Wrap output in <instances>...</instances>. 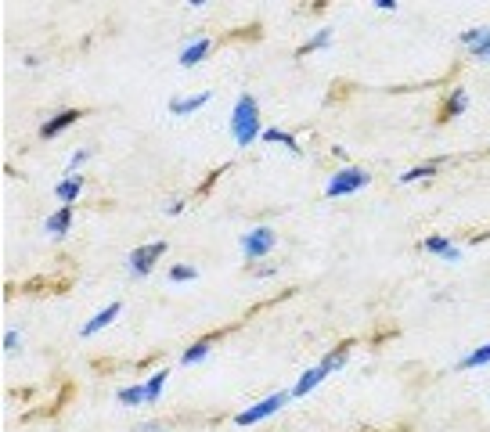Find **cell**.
Wrapping results in <instances>:
<instances>
[{"instance_id": "obj_5", "label": "cell", "mask_w": 490, "mask_h": 432, "mask_svg": "<svg viewBox=\"0 0 490 432\" xmlns=\"http://www.w3.org/2000/svg\"><path fill=\"white\" fill-rule=\"evenodd\" d=\"M289 396H292V393H274V396H267V400H260L257 407H249V410H242V415H238V418H234V422H238V425H257V422H263V418H270V415H274V410H282V407L289 403Z\"/></svg>"}, {"instance_id": "obj_22", "label": "cell", "mask_w": 490, "mask_h": 432, "mask_svg": "<svg viewBox=\"0 0 490 432\" xmlns=\"http://www.w3.org/2000/svg\"><path fill=\"white\" fill-rule=\"evenodd\" d=\"M195 277H199V270H195V267H187V263H181V267L169 270V281H195Z\"/></svg>"}, {"instance_id": "obj_8", "label": "cell", "mask_w": 490, "mask_h": 432, "mask_svg": "<svg viewBox=\"0 0 490 432\" xmlns=\"http://www.w3.org/2000/svg\"><path fill=\"white\" fill-rule=\"evenodd\" d=\"M209 91H202V94H195V98H174V101H169V112H174V116H191V112H199V108L202 105H209Z\"/></svg>"}, {"instance_id": "obj_13", "label": "cell", "mask_w": 490, "mask_h": 432, "mask_svg": "<svg viewBox=\"0 0 490 432\" xmlns=\"http://www.w3.org/2000/svg\"><path fill=\"white\" fill-rule=\"evenodd\" d=\"M465 105H468V98H465V86H458V91L447 98V105H443V116L440 119H454V116H461L465 112Z\"/></svg>"}, {"instance_id": "obj_24", "label": "cell", "mask_w": 490, "mask_h": 432, "mask_svg": "<svg viewBox=\"0 0 490 432\" xmlns=\"http://www.w3.org/2000/svg\"><path fill=\"white\" fill-rule=\"evenodd\" d=\"M483 33L487 29H468V33H461V43H465V47H476V43L483 40Z\"/></svg>"}, {"instance_id": "obj_10", "label": "cell", "mask_w": 490, "mask_h": 432, "mask_svg": "<svg viewBox=\"0 0 490 432\" xmlns=\"http://www.w3.org/2000/svg\"><path fill=\"white\" fill-rule=\"evenodd\" d=\"M422 249H425V252H436V256H443V259H451V263H454V259H461V252H458L451 242H447V238H440V234L425 238V242H422Z\"/></svg>"}, {"instance_id": "obj_3", "label": "cell", "mask_w": 490, "mask_h": 432, "mask_svg": "<svg viewBox=\"0 0 490 432\" xmlns=\"http://www.w3.org/2000/svg\"><path fill=\"white\" fill-rule=\"evenodd\" d=\"M360 187H368V173L357 169V166H350V169L335 173V177L328 180L325 194H328V199H343V194H353V191H360Z\"/></svg>"}, {"instance_id": "obj_7", "label": "cell", "mask_w": 490, "mask_h": 432, "mask_svg": "<svg viewBox=\"0 0 490 432\" xmlns=\"http://www.w3.org/2000/svg\"><path fill=\"white\" fill-rule=\"evenodd\" d=\"M119 314H123V307H119V302H112V307H105L101 314H94V317H91L87 324H83V328H79V335H83V339H91V335H98L101 328H109V324H112V321H116Z\"/></svg>"}, {"instance_id": "obj_16", "label": "cell", "mask_w": 490, "mask_h": 432, "mask_svg": "<svg viewBox=\"0 0 490 432\" xmlns=\"http://www.w3.org/2000/svg\"><path fill=\"white\" fill-rule=\"evenodd\" d=\"M328 43H332V29H321V33H314L307 43H303V47H300V58L303 54H310V51H321V47H328Z\"/></svg>"}, {"instance_id": "obj_15", "label": "cell", "mask_w": 490, "mask_h": 432, "mask_svg": "<svg viewBox=\"0 0 490 432\" xmlns=\"http://www.w3.org/2000/svg\"><path fill=\"white\" fill-rule=\"evenodd\" d=\"M443 162H425V166H415L408 173H400V184H415V180H425V177H433V173L440 169Z\"/></svg>"}, {"instance_id": "obj_11", "label": "cell", "mask_w": 490, "mask_h": 432, "mask_svg": "<svg viewBox=\"0 0 490 432\" xmlns=\"http://www.w3.org/2000/svg\"><path fill=\"white\" fill-rule=\"evenodd\" d=\"M79 191H83V177H79V173H72L69 180H61V184L54 187V194H58V202H61V206H72Z\"/></svg>"}, {"instance_id": "obj_19", "label": "cell", "mask_w": 490, "mask_h": 432, "mask_svg": "<svg viewBox=\"0 0 490 432\" xmlns=\"http://www.w3.org/2000/svg\"><path fill=\"white\" fill-rule=\"evenodd\" d=\"M119 403H126V407H141V403H148L144 385H130V389H123V393H119Z\"/></svg>"}, {"instance_id": "obj_18", "label": "cell", "mask_w": 490, "mask_h": 432, "mask_svg": "<svg viewBox=\"0 0 490 432\" xmlns=\"http://www.w3.org/2000/svg\"><path fill=\"white\" fill-rule=\"evenodd\" d=\"M483 364H490V342H487V346H480V350H473L468 357H461V360H458V367H483Z\"/></svg>"}, {"instance_id": "obj_2", "label": "cell", "mask_w": 490, "mask_h": 432, "mask_svg": "<svg viewBox=\"0 0 490 432\" xmlns=\"http://www.w3.org/2000/svg\"><path fill=\"white\" fill-rule=\"evenodd\" d=\"M346 353H350V342H343V346H335V350L321 360V364H317V367H310V371L300 378V382H296V389H292V396H307L310 393V389H317V385H321L332 371H335V367H343V360H346Z\"/></svg>"}, {"instance_id": "obj_21", "label": "cell", "mask_w": 490, "mask_h": 432, "mask_svg": "<svg viewBox=\"0 0 490 432\" xmlns=\"http://www.w3.org/2000/svg\"><path fill=\"white\" fill-rule=\"evenodd\" d=\"M209 346H213V339H199V342L184 353V364H199V360H206V357H209Z\"/></svg>"}, {"instance_id": "obj_26", "label": "cell", "mask_w": 490, "mask_h": 432, "mask_svg": "<svg viewBox=\"0 0 490 432\" xmlns=\"http://www.w3.org/2000/svg\"><path fill=\"white\" fill-rule=\"evenodd\" d=\"M4 350H11V353L18 350V332H8L4 335Z\"/></svg>"}, {"instance_id": "obj_17", "label": "cell", "mask_w": 490, "mask_h": 432, "mask_svg": "<svg viewBox=\"0 0 490 432\" xmlns=\"http://www.w3.org/2000/svg\"><path fill=\"white\" fill-rule=\"evenodd\" d=\"M166 378H169V371H155L152 378H148V385H144V393H148V403H155V400L162 396V385H166Z\"/></svg>"}, {"instance_id": "obj_23", "label": "cell", "mask_w": 490, "mask_h": 432, "mask_svg": "<svg viewBox=\"0 0 490 432\" xmlns=\"http://www.w3.org/2000/svg\"><path fill=\"white\" fill-rule=\"evenodd\" d=\"M473 54H476V58H490V29L483 33V40L473 47Z\"/></svg>"}, {"instance_id": "obj_1", "label": "cell", "mask_w": 490, "mask_h": 432, "mask_svg": "<svg viewBox=\"0 0 490 432\" xmlns=\"http://www.w3.org/2000/svg\"><path fill=\"white\" fill-rule=\"evenodd\" d=\"M231 134H234V144L238 148H249L257 137H263L257 98H249V94L238 98V105H234V112H231Z\"/></svg>"}, {"instance_id": "obj_14", "label": "cell", "mask_w": 490, "mask_h": 432, "mask_svg": "<svg viewBox=\"0 0 490 432\" xmlns=\"http://www.w3.org/2000/svg\"><path fill=\"white\" fill-rule=\"evenodd\" d=\"M69 224H72V206H61V209L51 216V220H47V231H51V234H66Z\"/></svg>"}, {"instance_id": "obj_6", "label": "cell", "mask_w": 490, "mask_h": 432, "mask_svg": "<svg viewBox=\"0 0 490 432\" xmlns=\"http://www.w3.org/2000/svg\"><path fill=\"white\" fill-rule=\"evenodd\" d=\"M166 252V242H152V245H144V249H134L130 252V270L137 274V277H144L148 270L155 267V259Z\"/></svg>"}, {"instance_id": "obj_20", "label": "cell", "mask_w": 490, "mask_h": 432, "mask_svg": "<svg viewBox=\"0 0 490 432\" xmlns=\"http://www.w3.org/2000/svg\"><path fill=\"white\" fill-rule=\"evenodd\" d=\"M263 141H270V144H285L289 151H296V155H300V144H296V137H289L285 130H263Z\"/></svg>"}, {"instance_id": "obj_27", "label": "cell", "mask_w": 490, "mask_h": 432, "mask_svg": "<svg viewBox=\"0 0 490 432\" xmlns=\"http://www.w3.org/2000/svg\"><path fill=\"white\" fill-rule=\"evenodd\" d=\"M181 209H184V202H181V199H177V202H169V206H166V213H169V216H177V213H181Z\"/></svg>"}, {"instance_id": "obj_9", "label": "cell", "mask_w": 490, "mask_h": 432, "mask_svg": "<svg viewBox=\"0 0 490 432\" xmlns=\"http://www.w3.org/2000/svg\"><path fill=\"white\" fill-rule=\"evenodd\" d=\"M79 116H83V112H76V108H66V112H58L54 119H47L44 126H40V137H54L58 130H66V126H69V123H76Z\"/></svg>"}, {"instance_id": "obj_4", "label": "cell", "mask_w": 490, "mask_h": 432, "mask_svg": "<svg viewBox=\"0 0 490 432\" xmlns=\"http://www.w3.org/2000/svg\"><path fill=\"white\" fill-rule=\"evenodd\" d=\"M274 249V231L270 227H252L242 234V252L245 259H263Z\"/></svg>"}, {"instance_id": "obj_12", "label": "cell", "mask_w": 490, "mask_h": 432, "mask_svg": "<svg viewBox=\"0 0 490 432\" xmlns=\"http://www.w3.org/2000/svg\"><path fill=\"white\" fill-rule=\"evenodd\" d=\"M209 47H213L209 40H195V43H187V47H184V54H181V65H184V69H191V65H199V61L209 54Z\"/></svg>"}, {"instance_id": "obj_25", "label": "cell", "mask_w": 490, "mask_h": 432, "mask_svg": "<svg viewBox=\"0 0 490 432\" xmlns=\"http://www.w3.org/2000/svg\"><path fill=\"white\" fill-rule=\"evenodd\" d=\"M87 159H91V151H87V148H79V151H76V155L69 159V166H72V169H79V166H83V162H87Z\"/></svg>"}]
</instances>
